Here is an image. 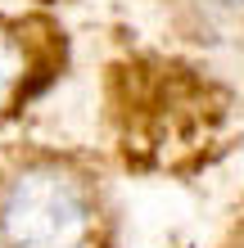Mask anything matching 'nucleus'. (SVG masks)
I'll return each instance as SVG.
<instances>
[{"label": "nucleus", "instance_id": "obj_3", "mask_svg": "<svg viewBox=\"0 0 244 248\" xmlns=\"http://www.w3.org/2000/svg\"><path fill=\"white\" fill-rule=\"evenodd\" d=\"M199 36H222L244 27V0H177Z\"/></svg>", "mask_w": 244, "mask_h": 248}, {"label": "nucleus", "instance_id": "obj_2", "mask_svg": "<svg viewBox=\"0 0 244 248\" xmlns=\"http://www.w3.org/2000/svg\"><path fill=\"white\" fill-rule=\"evenodd\" d=\"M59 36L36 18H0V118L27 108L64 77Z\"/></svg>", "mask_w": 244, "mask_h": 248}, {"label": "nucleus", "instance_id": "obj_1", "mask_svg": "<svg viewBox=\"0 0 244 248\" xmlns=\"http://www.w3.org/2000/svg\"><path fill=\"white\" fill-rule=\"evenodd\" d=\"M99 189L73 158H0V248H99Z\"/></svg>", "mask_w": 244, "mask_h": 248}]
</instances>
